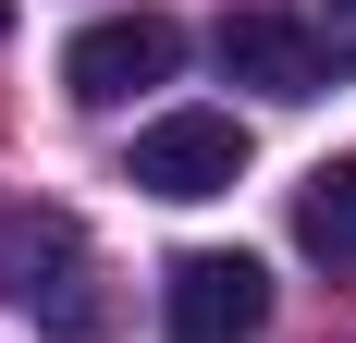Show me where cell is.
I'll use <instances>...</instances> for the list:
<instances>
[{
  "instance_id": "cell-1",
  "label": "cell",
  "mask_w": 356,
  "mask_h": 343,
  "mask_svg": "<svg viewBox=\"0 0 356 343\" xmlns=\"http://www.w3.org/2000/svg\"><path fill=\"white\" fill-rule=\"evenodd\" d=\"M0 294L25 319H49L62 343H86L99 331V294H86V233H74L62 208H0Z\"/></svg>"
},
{
  "instance_id": "cell-5",
  "label": "cell",
  "mask_w": 356,
  "mask_h": 343,
  "mask_svg": "<svg viewBox=\"0 0 356 343\" xmlns=\"http://www.w3.org/2000/svg\"><path fill=\"white\" fill-rule=\"evenodd\" d=\"M172 62H184V25H172V12H99V25L62 49V86L86 110H111V99H136V86H172Z\"/></svg>"
},
{
  "instance_id": "cell-2",
  "label": "cell",
  "mask_w": 356,
  "mask_h": 343,
  "mask_svg": "<svg viewBox=\"0 0 356 343\" xmlns=\"http://www.w3.org/2000/svg\"><path fill=\"white\" fill-rule=\"evenodd\" d=\"M209 49H221L234 86H258V99H332V86H344V37L307 25V12H270V0H258V12H221Z\"/></svg>"
},
{
  "instance_id": "cell-7",
  "label": "cell",
  "mask_w": 356,
  "mask_h": 343,
  "mask_svg": "<svg viewBox=\"0 0 356 343\" xmlns=\"http://www.w3.org/2000/svg\"><path fill=\"white\" fill-rule=\"evenodd\" d=\"M0 25H13V0H0Z\"/></svg>"
},
{
  "instance_id": "cell-8",
  "label": "cell",
  "mask_w": 356,
  "mask_h": 343,
  "mask_svg": "<svg viewBox=\"0 0 356 343\" xmlns=\"http://www.w3.org/2000/svg\"><path fill=\"white\" fill-rule=\"evenodd\" d=\"M344 12H356V0H344Z\"/></svg>"
},
{
  "instance_id": "cell-6",
  "label": "cell",
  "mask_w": 356,
  "mask_h": 343,
  "mask_svg": "<svg viewBox=\"0 0 356 343\" xmlns=\"http://www.w3.org/2000/svg\"><path fill=\"white\" fill-rule=\"evenodd\" d=\"M295 245L332 258V270H356V160H320V172H307V196H295Z\"/></svg>"
},
{
  "instance_id": "cell-3",
  "label": "cell",
  "mask_w": 356,
  "mask_h": 343,
  "mask_svg": "<svg viewBox=\"0 0 356 343\" xmlns=\"http://www.w3.org/2000/svg\"><path fill=\"white\" fill-rule=\"evenodd\" d=\"M147 184V196H172V208H197V196H234L246 184V123L234 110H160L136 135V160H123Z\"/></svg>"
},
{
  "instance_id": "cell-4",
  "label": "cell",
  "mask_w": 356,
  "mask_h": 343,
  "mask_svg": "<svg viewBox=\"0 0 356 343\" xmlns=\"http://www.w3.org/2000/svg\"><path fill=\"white\" fill-rule=\"evenodd\" d=\"M160 319H172V343H246L270 319V270H258L246 245H197L160 282Z\"/></svg>"
}]
</instances>
